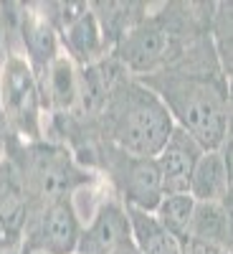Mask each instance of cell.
I'll return each mask as SVG.
<instances>
[{
	"instance_id": "cell-1",
	"label": "cell",
	"mask_w": 233,
	"mask_h": 254,
	"mask_svg": "<svg viewBox=\"0 0 233 254\" xmlns=\"http://www.w3.org/2000/svg\"><path fill=\"white\" fill-rule=\"evenodd\" d=\"M140 81L160 97L178 130L203 150H221L231 142V76L208 33L190 41L165 69Z\"/></svg>"
},
{
	"instance_id": "cell-2",
	"label": "cell",
	"mask_w": 233,
	"mask_h": 254,
	"mask_svg": "<svg viewBox=\"0 0 233 254\" xmlns=\"http://www.w3.org/2000/svg\"><path fill=\"white\" fill-rule=\"evenodd\" d=\"M94 125L101 142L140 158H155L175 130L160 97L130 74L117 79Z\"/></svg>"
},
{
	"instance_id": "cell-3",
	"label": "cell",
	"mask_w": 233,
	"mask_h": 254,
	"mask_svg": "<svg viewBox=\"0 0 233 254\" xmlns=\"http://www.w3.org/2000/svg\"><path fill=\"white\" fill-rule=\"evenodd\" d=\"M3 155L15 165L33 203L79 196L101 181L74 158L66 145L56 140H18L8 135Z\"/></svg>"
},
{
	"instance_id": "cell-4",
	"label": "cell",
	"mask_w": 233,
	"mask_h": 254,
	"mask_svg": "<svg viewBox=\"0 0 233 254\" xmlns=\"http://www.w3.org/2000/svg\"><path fill=\"white\" fill-rule=\"evenodd\" d=\"M84 168L94 171L109 193L119 198L127 208L155 211L165 196L162 178L155 158H140L119 150L109 142H96L81 160Z\"/></svg>"
},
{
	"instance_id": "cell-5",
	"label": "cell",
	"mask_w": 233,
	"mask_h": 254,
	"mask_svg": "<svg viewBox=\"0 0 233 254\" xmlns=\"http://www.w3.org/2000/svg\"><path fill=\"white\" fill-rule=\"evenodd\" d=\"M0 112H3L8 135L18 140L44 137L46 107L41 97L38 79L23 56L8 54L0 66Z\"/></svg>"
},
{
	"instance_id": "cell-6",
	"label": "cell",
	"mask_w": 233,
	"mask_h": 254,
	"mask_svg": "<svg viewBox=\"0 0 233 254\" xmlns=\"http://www.w3.org/2000/svg\"><path fill=\"white\" fill-rule=\"evenodd\" d=\"M81 211L74 196L33 203L20 237V254H76Z\"/></svg>"
},
{
	"instance_id": "cell-7",
	"label": "cell",
	"mask_w": 233,
	"mask_h": 254,
	"mask_svg": "<svg viewBox=\"0 0 233 254\" xmlns=\"http://www.w3.org/2000/svg\"><path fill=\"white\" fill-rule=\"evenodd\" d=\"M41 8L58 31L61 54L69 56L79 69L109 56L112 49L104 41L89 3H41Z\"/></svg>"
},
{
	"instance_id": "cell-8",
	"label": "cell",
	"mask_w": 233,
	"mask_h": 254,
	"mask_svg": "<svg viewBox=\"0 0 233 254\" xmlns=\"http://www.w3.org/2000/svg\"><path fill=\"white\" fill-rule=\"evenodd\" d=\"M127 244H132L127 208L119 198H114L109 193V188L104 186L94 208L87 214V219L81 221L76 254H114Z\"/></svg>"
},
{
	"instance_id": "cell-9",
	"label": "cell",
	"mask_w": 233,
	"mask_h": 254,
	"mask_svg": "<svg viewBox=\"0 0 233 254\" xmlns=\"http://www.w3.org/2000/svg\"><path fill=\"white\" fill-rule=\"evenodd\" d=\"M15 56H23L36 79L46 74V69L61 56L58 31L46 18L41 3H23L18 20V46Z\"/></svg>"
},
{
	"instance_id": "cell-10",
	"label": "cell",
	"mask_w": 233,
	"mask_h": 254,
	"mask_svg": "<svg viewBox=\"0 0 233 254\" xmlns=\"http://www.w3.org/2000/svg\"><path fill=\"white\" fill-rule=\"evenodd\" d=\"M33 201L15 165L0 153V252L18 254Z\"/></svg>"
},
{
	"instance_id": "cell-11",
	"label": "cell",
	"mask_w": 233,
	"mask_h": 254,
	"mask_svg": "<svg viewBox=\"0 0 233 254\" xmlns=\"http://www.w3.org/2000/svg\"><path fill=\"white\" fill-rule=\"evenodd\" d=\"M200 155H203V147L187 132L175 127L173 135L167 137V142L155 155L165 193H187L190 176H193V168Z\"/></svg>"
},
{
	"instance_id": "cell-12",
	"label": "cell",
	"mask_w": 233,
	"mask_h": 254,
	"mask_svg": "<svg viewBox=\"0 0 233 254\" xmlns=\"http://www.w3.org/2000/svg\"><path fill=\"white\" fill-rule=\"evenodd\" d=\"M187 193L200 203H231V142L221 150H203Z\"/></svg>"
},
{
	"instance_id": "cell-13",
	"label": "cell",
	"mask_w": 233,
	"mask_h": 254,
	"mask_svg": "<svg viewBox=\"0 0 233 254\" xmlns=\"http://www.w3.org/2000/svg\"><path fill=\"white\" fill-rule=\"evenodd\" d=\"M46 115H74L81 104V74L69 56H58L38 79Z\"/></svg>"
},
{
	"instance_id": "cell-14",
	"label": "cell",
	"mask_w": 233,
	"mask_h": 254,
	"mask_svg": "<svg viewBox=\"0 0 233 254\" xmlns=\"http://www.w3.org/2000/svg\"><path fill=\"white\" fill-rule=\"evenodd\" d=\"M89 5L109 49H114L152 10V3H144V0H94Z\"/></svg>"
},
{
	"instance_id": "cell-15",
	"label": "cell",
	"mask_w": 233,
	"mask_h": 254,
	"mask_svg": "<svg viewBox=\"0 0 233 254\" xmlns=\"http://www.w3.org/2000/svg\"><path fill=\"white\" fill-rule=\"evenodd\" d=\"M187 239L213 244V247L231 252V247H233L231 203H200V201H195V211H193L190 229H187Z\"/></svg>"
},
{
	"instance_id": "cell-16",
	"label": "cell",
	"mask_w": 233,
	"mask_h": 254,
	"mask_svg": "<svg viewBox=\"0 0 233 254\" xmlns=\"http://www.w3.org/2000/svg\"><path fill=\"white\" fill-rule=\"evenodd\" d=\"M127 219H130L132 244L140 254H183V244L157 221L152 211L127 208Z\"/></svg>"
},
{
	"instance_id": "cell-17",
	"label": "cell",
	"mask_w": 233,
	"mask_h": 254,
	"mask_svg": "<svg viewBox=\"0 0 233 254\" xmlns=\"http://www.w3.org/2000/svg\"><path fill=\"white\" fill-rule=\"evenodd\" d=\"M193 211H195V198L190 193H165L152 214L183 244L187 239V229H190Z\"/></svg>"
},
{
	"instance_id": "cell-18",
	"label": "cell",
	"mask_w": 233,
	"mask_h": 254,
	"mask_svg": "<svg viewBox=\"0 0 233 254\" xmlns=\"http://www.w3.org/2000/svg\"><path fill=\"white\" fill-rule=\"evenodd\" d=\"M208 36L213 41V49L221 59V66L231 76V61H233V5L228 0H216L210 5L208 20Z\"/></svg>"
},
{
	"instance_id": "cell-19",
	"label": "cell",
	"mask_w": 233,
	"mask_h": 254,
	"mask_svg": "<svg viewBox=\"0 0 233 254\" xmlns=\"http://www.w3.org/2000/svg\"><path fill=\"white\" fill-rule=\"evenodd\" d=\"M183 254H231V252L221 249V247H213V244H203V242H195V239H187V242H183Z\"/></svg>"
},
{
	"instance_id": "cell-20",
	"label": "cell",
	"mask_w": 233,
	"mask_h": 254,
	"mask_svg": "<svg viewBox=\"0 0 233 254\" xmlns=\"http://www.w3.org/2000/svg\"><path fill=\"white\" fill-rule=\"evenodd\" d=\"M5 140H8V127H5L3 112H0V153H3V147H5Z\"/></svg>"
},
{
	"instance_id": "cell-21",
	"label": "cell",
	"mask_w": 233,
	"mask_h": 254,
	"mask_svg": "<svg viewBox=\"0 0 233 254\" xmlns=\"http://www.w3.org/2000/svg\"><path fill=\"white\" fill-rule=\"evenodd\" d=\"M114 254H140V252L135 249V244H127V247H122V249L114 252Z\"/></svg>"
},
{
	"instance_id": "cell-22",
	"label": "cell",
	"mask_w": 233,
	"mask_h": 254,
	"mask_svg": "<svg viewBox=\"0 0 233 254\" xmlns=\"http://www.w3.org/2000/svg\"><path fill=\"white\" fill-rule=\"evenodd\" d=\"M3 61H5V46H3V38H0V66H3Z\"/></svg>"
},
{
	"instance_id": "cell-23",
	"label": "cell",
	"mask_w": 233,
	"mask_h": 254,
	"mask_svg": "<svg viewBox=\"0 0 233 254\" xmlns=\"http://www.w3.org/2000/svg\"><path fill=\"white\" fill-rule=\"evenodd\" d=\"M18 254H20V252H18Z\"/></svg>"
}]
</instances>
